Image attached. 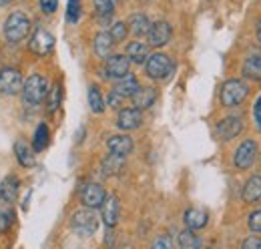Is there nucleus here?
I'll return each mask as SVG.
<instances>
[{"label": "nucleus", "mask_w": 261, "mask_h": 249, "mask_svg": "<svg viewBox=\"0 0 261 249\" xmlns=\"http://www.w3.org/2000/svg\"><path fill=\"white\" fill-rule=\"evenodd\" d=\"M109 32H111V36H113L115 42H123L127 38V34H129V24L127 22H115Z\"/></svg>", "instance_id": "nucleus-33"}, {"label": "nucleus", "mask_w": 261, "mask_h": 249, "mask_svg": "<svg viewBox=\"0 0 261 249\" xmlns=\"http://www.w3.org/2000/svg\"><path fill=\"white\" fill-rule=\"evenodd\" d=\"M253 119H255V124L261 131V96L255 101V107H253Z\"/></svg>", "instance_id": "nucleus-39"}, {"label": "nucleus", "mask_w": 261, "mask_h": 249, "mask_svg": "<svg viewBox=\"0 0 261 249\" xmlns=\"http://www.w3.org/2000/svg\"><path fill=\"white\" fill-rule=\"evenodd\" d=\"M125 167V157L117 155V153H109L100 161V173L105 177H113V175H119Z\"/></svg>", "instance_id": "nucleus-18"}, {"label": "nucleus", "mask_w": 261, "mask_h": 249, "mask_svg": "<svg viewBox=\"0 0 261 249\" xmlns=\"http://www.w3.org/2000/svg\"><path fill=\"white\" fill-rule=\"evenodd\" d=\"M247 93H249V87L243 81L229 79V81L223 83V87H221L219 98H221V105L223 107H237V105H241L245 101Z\"/></svg>", "instance_id": "nucleus-4"}, {"label": "nucleus", "mask_w": 261, "mask_h": 249, "mask_svg": "<svg viewBox=\"0 0 261 249\" xmlns=\"http://www.w3.org/2000/svg\"><path fill=\"white\" fill-rule=\"evenodd\" d=\"M70 227H72V231H74L76 235H81V237H91V235H95L98 229V217H97V213H95V209L83 207V209L74 211L72 217H70Z\"/></svg>", "instance_id": "nucleus-3"}, {"label": "nucleus", "mask_w": 261, "mask_h": 249, "mask_svg": "<svg viewBox=\"0 0 261 249\" xmlns=\"http://www.w3.org/2000/svg\"><path fill=\"white\" fill-rule=\"evenodd\" d=\"M34 153H36V151H34L27 141H16V143H14V155H16L18 165H22V167H33Z\"/></svg>", "instance_id": "nucleus-23"}, {"label": "nucleus", "mask_w": 261, "mask_h": 249, "mask_svg": "<svg viewBox=\"0 0 261 249\" xmlns=\"http://www.w3.org/2000/svg\"><path fill=\"white\" fill-rule=\"evenodd\" d=\"M153 247H173V241H171V239H169V237H157V239H155V241H153Z\"/></svg>", "instance_id": "nucleus-40"}, {"label": "nucleus", "mask_w": 261, "mask_h": 249, "mask_svg": "<svg viewBox=\"0 0 261 249\" xmlns=\"http://www.w3.org/2000/svg\"><path fill=\"white\" fill-rule=\"evenodd\" d=\"M22 87H24V81L18 68L6 66L0 70V94L14 96V94L22 93Z\"/></svg>", "instance_id": "nucleus-6"}, {"label": "nucleus", "mask_w": 261, "mask_h": 249, "mask_svg": "<svg viewBox=\"0 0 261 249\" xmlns=\"http://www.w3.org/2000/svg\"><path fill=\"white\" fill-rule=\"evenodd\" d=\"M48 89H50L48 81L42 74H38V72L31 74L24 81V87H22V101H24V105L27 107H38L46 98Z\"/></svg>", "instance_id": "nucleus-2"}, {"label": "nucleus", "mask_w": 261, "mask_h": 249, "mask_svg": "<svg viewBox=\"0 0 261 249\" xmlns=\"http://www.w3.org/2000/svg\"><path fill=\"white\" fill-rule=\"evenodd\" d=\"M149 42H141V40H133L127 46V57L135 64H145L149 59Z\"/></svg>", "instance_id": "nucleus-20"}, {"label": "nucleus", "mask_w": 261, "mask_h": 249, "mask_svg": "<svg viewBox=\"0 0 261 249\" xmlns=\"http://www.w3.org/2000/svg\"><path fill=\"white\" fill-rule=\"evenodd\" d=\"M173 36V29L167 20H157V22H151V29L147 32V42L149 46H155V48H161L165 44H169Z\"/></svg>", "instance_id": "nucleus-10"}, {"label": "nucleus", "mask_w": 261, "mask_h": 249, "mask_svg": "<svg viewBox=\"0 0 261 249\" xmlns=\"http://www.w3.org/2000/svg\"><path fill=\"white\" fill-rule=\"evenodd\" d=\"M243 249H261V239H257V237H247L243 241Z\"/></svg>", "instance_id": "nucleus-38"}, {"label": "nucleus", "mask_w": 261, "mask_h": 249, "mask_svg": "<svg viewBox=\"0 0 261 249\" xmlns=\"http://www.w3.org/2000/svg\"><path fill=\"white\" fill-rule=\"evenodd\" d=\"M245 203H257L261 201V175H253L245 181L243 193H241Z\"/></svg>", "instance_id": "nucleus-21"}, {"label": "nucleus", "mask_w": 261, "mask_h": 249, "mask_svg": "<svg viewBox=\"0 0 261 249\" xmlns=\"http://www.w3.org/2000/svg\"><path fill=\"white\" fill-rule=\"evenodd\" d=\"M115 44H117V42L113 40L111 32L102 31V32H98L97 36H95V40H93V51H95V55H97L98 59H107V57L113 55Z\"/></svg>", "instance_id": "nucleus-16"}, {"label": "nucleus", "mask_w": 261, "mask_h": 249, "mask_svg": "<svg viewBox=\"0 0 261 249\" xmlns=\"http://www.w3.org/2000/svg\"><path fill=\"white\" fill-rule=\"evenodd\" d=\"M61 103H63V87L61 83H57L53 89H48V94H46V111L53 115L61 109Z\"/></svg>", "instance_id": "nucleus-28"}, {"label": "nucleus", "mask_w": 261, "mask_h": 249, "mask_svg": "<svg viewBox=\"0 0 261 249\" xmlns=\"http://www.w3.org/2000/svg\"><path fill=\"white\" fill-rule=\"evenodd\" d=\"M100 217L107 227H115L121 217V201L117 195H107L100 205Z\"/></svg>", "instance_id": "nucleus-13"}, {"label": "nucleus", "mask_w": 261, "mask_h": 249, "mask_svg": "<svg viewBox=\"0 0 261 249\" xmlns=\"http://www.w3.org/2000/svg\"><path fill=\"white\" fill-rule=\"evenodd\" d=\"M89 107L95 115H100L105 109H107V101L102 98V93L98 91L97 85H91L89 87Z\"/></svg>", "instance_id": "nucleus-29"}, {"label": "nucleus", "mask_w": 261, "mask_h": 249, "mask_svg": "<svg viewBox=\"0 0 261 249\" xmlns=\"http://www.w3.org/2000/svg\"><path fill=\"white\" fill-rule=\"evenodd\" d=\"M55 48V36L46 29H36L29 40V51L36 57H46Z\"/></svg>", "instance_id": "nucleus-7"}, {"label": "nucleus", "mask_w": 261, "mask_h": 249, "mask_svg": "<svg viewBox=\"0 0 261 249\" xmlns=\"http://www.w3.org/2000/svg\"><path fill=\"white\" fill-rule=\"evenodd\" d=\"M93 2H95V10L98 16H111L117 6V0H93Z\"/></svg>", "instance_id": "nucleus-31"}, {"label": "nucleus", "mask_w": 261, "mask_h": 249, "mask_svg": "<svg viewBox=\"0 0 261 249\" xmlns=\"http://www.w3.org/2000/svg\"><path fill=\"white\" fill-rule=\"evenodd\" d=\"M141 123H143V113H141V109H137V107L121 109L119 115H117V127L123 129V131L139 129Z\"/></svg>", "instance_id": "nucleus-14"}, {"label": "nucleus", "mask_w": 261, "mask_h": 249, "mask_svg": "<svg viewBox=\"0 0 261 249\" xmlns=\"http://www.w3.org/2000/svg\"><path fill=\"white\" fill-rule=\"evenodd\" d=\"M48 139H50V131H48V127H46V123H40L38 127H36V131H34L33 149L36 151V153L44 151L46 145H48Z\"/></svg>", "instance_id": "nucleus-27"}, {"label": "nucleus", "mask_w": 261, "mask_h": 249, "mask_svg": "<svg viewBox=\"0 0 261 249\" xmlns=\"http://www.w3.org/2000/svg\"><path fill=\"white\" fill-rule=\"evenodd\" d=\"M12 0H0V6H4V4H10Z\"/></svg>", "instance_id": "nucleus-42"}, {"label": "nucleus", "mask_w": 261, "mask_h": 249, "mask_svg": "<svg viewBox=\"0 0 261 249\" xmlns=\"http://www.w3.org/2000/svg\"><path fill=\"white\" fill-rule=\"evenodd\" d=\"M241 131H243V121H241V117H237V115L225 117V119H221L219 123L215 124V135H217L221 141H231V139H235Z\"/></svg>", "instance_id": "nucleus-11"}, {"label": "nucleus", "mask_w": 261, "mask_h": 249, "mask_svg": "<svg viewBox=\"0 0 261 249\" xmlns=\"http://www.w3.org/2000/svg\"><path fill=\"white\" fill-rule=\"evenodd\" d=\"M183 221H185V225H187L189 229H203V227L207 225V221H209V215H207V211L193 207V209H187V211H185Z\"/></svg>", "instance_id": "nucleus-24"}, {"label": "nucleus", "mask_w": 261, "mask_h": 249, "mask_svg": "<svg viewBox=\"0 0 261 249\" xmlns=\"http://www.w3.org/2000/svg\"><path fill=\"white\" fill-rule=\"evenodd\" d=\"M177 241H179V245L183 249H199L203 245V241L197 237L195 233H193V229H189V227L179 233V239Z\"/></svg>", "instance_id": "nucleus-30"}, {"label": "nucleus", "mask_w": 261, "mask_h": 249, "mask_svg": "<svg viewBox=\"0 0 261 249\" xmlns=\"http://www.w3.org/2000/svg\"><path fill=\"white\" fill-rule=\"evenodd\" d=\"M81 18V0H68V6H66V20L70 24H76Z\"/></svg>", "instance_id": "nucleus-32"}, {"label": "nucleus", "mask_w": 261, "mask_h": 249, "mask_svg": "<svg viewBox=\"0 0 261 249\" xmlns=\"http://www.w3.org/2000/svg\"><path fill=\"white\" fill-rule=\"evenodd\" d=\"M133 147H135V143L129 135H111L107 139V149L111 153H117V155L127 157L133 151Z\"/></svg>", "instance_id": "nucleus-15"}, {"label": "nucleus", "mask_w": 261, "mask_h": 249, "mask_svg": "<svg viewBox=\"0 0 261 249\" xmlns=\"http://www.w3.org/2000/svg\"><path fill=\"white\" fill-rule=\"evenodd\" d=\"M130 98H133V105L143 111V109L153 107V103L157 101V91L153 87H139L137 93L133 94Z\"/></svg>", "instance_id": "nucleus-19"}, {"label": "nucleus", "mask_w": 261, "mask_h": 249, "mask_svg": "<svg viewBox=\"0 0 261 249\" xmlns=\"http://www.w3.org/2000/svg\"><path fill=\"white\" fill-rule=\"evenodd\" d=\"M247 225H249V229L253 231V233H261V209L257 211H253L249 219H247Z\"/></svg>", "instance_id": "nucleus-35"}, {"label": "nucleus", "mask_w": 261, "mask_h": 249, "mask_svg": "<svg viewBox=\"0 0 261 249\" xmlns=\"http://www.w3.org/2000/svg\"><path fill=\"white\" fill-rule=\"evenodd\" d=\"M145 72L153 81H163L173 72V61L165 53H153L145 62Z\"/></svg>", "instance_id": "nucleus-5"}, {"label": "nucleus", "mask_w": 261, "mask_h": 249, "mask_svg": "<svg viewBox=\"0 0 261 249\" xmlns=\"http://www.w3.org/2000/svg\"><path fill=\"white\" fill-rule=\"evenodd\" d=\"M59 8V0H40V10L44 14H55Z\"/></svg>", "instance_id": "nucleus-36"}, {"label": "nucleus", "mask_w": 261, "mask_h": 249, "mask_svg": "<svg viewBox=\"0 0 261 249\" xmlns=\"http://www.w3.org/2000/svg\"><path fill=\"white\" fill-rule=\"evenodd\" d=\"M14 223V213L12 211H0V235L6 233Z\"/></svg>", "instance_id": "nucleus-34"}, {"label": "nucleus", "mask_w": 261, "mask_h": 249, "mask_svg": "<svg viewBox=\"0 0 261 249\" xmlns=\"http://www.w3.org/2000/svg\"><path fill=\"white\" fill-rule=\"evenodd\" d=\"M130 68V61L127 55H111L105 59V68H102V77L105 79H121L129 72Z\"/></svg>", "instance_id": "nucleus-9"}, {"label": "nucleus", "mask_w": 261, "mask_h": 249, "mask_svg": "<svg viewBox=\"0 0 261 249\" xmlns=\"http://www.w3.org/2000/svg\"><path fill=\"white\" fill-rule=\"evenodd\" d=\"M107 197V191L102 189V185L98 183H87V185L81 187V203L85 207H91V209H97L102 205Z\"/></svg>", "instance_id": "nucleus-12"}, {"label": "nucleus", "mask_w": 261, "mask_h": 249, "mask_svg": "<svg viewBox=\"0 0 261 249\" xmlns=\"http://www.w3.org/2000/svg\"><path fill=\"white\" fill-rule=\"evenodd\" d=\"M243 74L247 79L261 81V53H253V55H249L245 59V62H243Z\"/></svg>", "instance_id": "nucleus-26"}, {"label": "nucleus", "mask_w": 261, "mask_h": 249, "mask_svg": "<svg viewBox=\"0 0 261 249\" xmlns=\"http://www.w3.org/2000/svg\"><path fill=\"white\" fill-rule=\"evenodd\" d=\"M129 31L135 34V36H147V32L151 29V20L147 18V14L143 12H137L129 18Z\"/></svg>", "instance_id": "nucleus-25"}, {"label": "nucleus", "mask_w": 261, "mask_h": 249, "mask_svg": "<svg viewBox=\"0 0 261 249\" xmlns=\"http://www.w3.org/2000/svg\"><path fill=\"white\" fill-rule=\"evenodd\" d=\"M123 101H125V96H123V94H119L117 91H111V94H109V98H107L109 107H113V109H121Z\"/></svg>", "instance_id": "nucleus-37"}, {"label": "nucleus", "mask_w": 261, "mask_h": 249, "mask_svg": "<svg viewBox=\"0 0 261 249\" xmlns=\"http://www.w3.org/2000/svg\"><path fill=\"white\" fill-rule=\"evenodd\" d=\"M31 18L24 14V12H12L6 20H4V27H2V32H4V38L12 44H18L22 42L29 32H31Z\"/></svg>", "instance_id": "nucleus-1"}, {"label": "nucleus", "mask_w": 261, "mask_h": 249, "mask_svg": "<svg viewBox=\"0 0 261 249\" xmlns=\"http://www.w3.org/2000/svg\"><path fill=\"white\" fill-rule=\"evenodd\" d=\"M139 87H141V85H139L137 77H135V74H130V72H127L125 77L117 79V83H115L113 91H117V93L123 94V96L127 98V96H133V94L137 93V89H139Z\"/></svg>", "instance_id": "nucleus-22"}, {"label": "nucleus", "mask_w": 261, "mask_h": 249, "mask_svg": "<svg viewBox=\"0 0 261 249\" xmlns=\"http://www.w3.org/2000/svg\"><path fill=\"white\" fill-rule=\"evenodd\" d=\"M18 191H20V181L16 175H6L0 183V199L4 203H12L16 201L18 197Z\"/></svg>", "instance_id": "nucleus-17"}, {"label": "nucleus", "mask_w": 261, "mask_h": 249, "mask_svg": "<svg viewBox=\"0 0 261 249\" xmlns=\"http://www.w3.org/2000/svg\"><path fill=\"white\" fill-rule=\"evenodd\" d=\"M255 159H257V143L251 141V139H247V141H243L237 147V151L233 155V165L239 171H247L255 163Z\"/></svg>", "instance_id": "nucleus-8"}, {"label": "nucleus", "mask_w": 261, "mask_h": 249, "mask_svg": "<svg viewBox=\"0 0 261 249\" xmlns=\"http://www.w3.org/2000/svg\"><path fill=\"white\" fill-rule=\"evenodd\" d=\"M257 40H259V44H261V20L257 22Z\"/></svg>", "instance_id": "nucleus-41"}]
</instances>
